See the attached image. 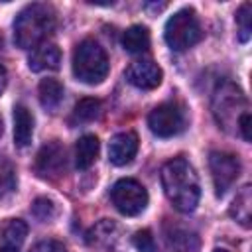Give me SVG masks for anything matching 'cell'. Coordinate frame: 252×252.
Wrapping results in <instances>:
<instances>
[{
  "label": "cell",
  "instance_id": "5bb4252c",
  "mask_svg": "<svg viewBox=\"0 0 252 252\" xmlns=\"http://www.w3.org/2000/svg\"><path fill=\"white\" fill-rule=\"evenodd\" d=\"M28 236V224L22 219H8L0 228V252H18Z\"/></svg>",
  "mask_w": 252,
  "mask_h": 252
},
{
  "label": "cell",
  "instance_id": "44dd1931",
  "mask_svg": "<svg viewBox=\"0 0 252 252\" xmlns=\"http://www.w3.org/2000/svg\"><path fill=\"white\" fill-rule=\"evenodd\" d=\"M100 116V100L98 98H81L75 108H73V116H71V122L73 124H87V122H93Z\"/></svg>",
  "mask_w": 252,
  "mask_h": 252
},
{
  "label": "cell",
  "instance_id": "4fadbf2b",
  "mask_svg": "<svg viewBox=\"0 0 252 252\" xmlns=\"http://www.w3.org/2000/svg\"><path fill=\"white\" fill-rule=\"evenodd\" d=\"M61 65V49L55 43H41L35 49H32V55L28 59V67L33 73H43V71H57Z\"/></svg>",
  "mask_w": 252,
  "mask_h": 252
},
{
  "label": "cell",
  "instance_id": "484cf974",
  "mask_svg": "<svg viewBox=\"0 0 252 252\" xmlns=\"http://www.w3.org/2000/svg\"><path fill=\"white\" fill-rule=\"evenodd\" d=\"M30 252H67V250H65V246H63L61 242H57V240H43V242L35 244Z\"/></svg>",
  "mask_w": 252,
  "mask_h": 252
},
{
  "label": "cell",
  "instance_id": "7a4b0ae2",
  "mask_svg": "<svg viewBox=\"0 0 252 252\" xmlns=\"http://www.w3.org/2000/svg\"><path fill=\"white\" fill-rule=\"evenodd\" d=\"M55 30V14L47 4H30L14 20V41L22 49H35Z\"/></svg>",
  "mask_w": 252,
  "mask_h": 252
},
{
  "label": "cell",
  "instance_id": "5b68a950",
  "mask_svg": "<svg viewBox=\"0 0 252 252\" xmlns=\"http://www.w3.org/2000/svg\"><path fill=\"white\" fill-rule=\"evenodd\" d=\"M110 197H112V203L114 207L126 215V217H136L140 215L146 205H148V191L142 183H138L136 179H118L114 185H112V191H110Z\"/></svg>",
  "mask_w": 252,
  "mask_h": 252
},
{
  "label": "cell",
  "instance_id": "e0dca14e",
  "mask_svg": "<svg viewBox=\"0 0 252 252\" xmlns=\"http://www.w3.org/2000/svg\"><path fill=\"white\" fill-rule=\"evenodd\" d=\"M230 217L240 222L244 228H250L252 224V187L244 185L230 207Z\"/></svg>",
  "mask_w": 252,
  "mask_h": 252
},
{
  "label": "cell",
  "instance_id": "ac0fdd59",
  "mask_svg": "<svg viewBox=\"0 0 252 252\" xmlns=\"http://www.w3.org/2000/svg\"><path fill=\"white\" fill-rule=\"evenodd\" d=\"M122 47L128 53H144L150 47V32L144 26H130L122 33Z\"/></svg>",
  "mask_w": 252,
  "mask_h": 252
},
{
  "label": "cell",
  "instance_id": "2e32d148",
  "mask_svg": "<svg viewBox=\"0 0 252 252\" xmlns=\"http://www.w3.org/2000/svg\"><path fill=\"white\" fill-rule=\"evenodd\" d=\"M98 150H100V144H98V138L94 134H85L77 140L75 144V163L79 169H89L94 159L98 158Z\"/></svg>",
  "mask_w": 252,
  "mask_h": 252
},
{
  "label": "cell",
  "instance_id": "6da1fadb",
  "mask_svg": "<svg viewBox=\"0 0 252 252\" xmlns=\"http://www.w3.org/2000/svg\"><path fill=\"white\" fill-rule=\"evenodd\" d=\"M161 187L165 197L177 211L181 213L195 211L201 197V187H199V177L193 165L185 158H173L163 163Z\"/></svg>",
  "mask_w": 252,
  "mask_h": 252
},
{
  "label": "cell",
  "instance_id": "9a60e30c",
  "mask_svg": "<svg viewBox=\"0 0 252 252\" xmlns=\"http://www.w3.org/2000/svg\"><path fill=\"white\" fill-rule=\"evenodd\" d=\"M33 136V114L28 106L16 104L14 106V144L18 148L30 146Z\"/></svg>",
  "mask_w": 252,
  "mask_h": 252
},
{
  "label": "cell",
  "instance_id": "8992f818",
  "mask_svg": "<svg viewBox=\"0 0 252 252\" xmlns=\"http://www.w3.org/2000/svg\"><path fill=\"white\" fill-rule=\"evenodd\" d=\"M244 106H246V100L234 85L220 87L213 98V112L217 116V122L222 128L238 124V118L246 112Z\"/></svg>",
  "mask_w": 252,
  "mask_h": 252
},
{
  "label": "cell",
  "instance_id": "f546056e",
  "mask_svg": "<svg viewBox=\"0 0 252 252\" xmlns=\"http://www.w3.org/2000/svg\"><path fill=\"white\" fill-rule=\"evenodd\" d=\"M213 252H226V250H220V248H217V250H213Z\"/></svg>",
  "mask_w": 252,
  "mask_h": 252
},
{
  "label": "cell",
  "instance_id": "4316f807",
  "mask_svg": "<svg viewBox=\"0 0 252 252\" xmlns=\"http://www.w3.org/2000/svg\"><path fill=\"white\" fill-rule=\"evenodd\" d=\"M236 126H238V130L242 132V138H244L246 142H250V140H252V130H250V112H248V110L238 118V124H236Z\"/></svg>",
  "mask_w": 252,
  "mask_h": 252
},
{
  "label": "cell",
  "instance_id": "7402d4cb",
  "mask_svg": "<svg viewBox=\"0 0 252 252\" xmlns=\"http://www.w3.org/2000/svg\"><path fill=\"white\" fill-rule=\"evenodd\" d=\"M16 189V169L12 161L0 156V199L10 195Z\"/></svg>",
  "mask_w": 252,
  "mask_h": 252
},
{
  "label": "cell",
  "instance_id": "d4e9b609",
  "mask_svg": "<svg viewBox=\"0 0 252 252\" xmlns=\"http://www.w3.org/2000/svg\"><path fill=\"white\" fill-rule=\"evenodd\" d=\"M132 244L138 252H156V240H154V236L148 228H142V230L134 232Z\"/></svg>",
  "mask_w": 252,
  "mask_h": 252
},
{
  "label": "cell",
  "instance_id": "d6986e66",
  "mask_svg": "<svg viewBox=\"0 0 252 252\" xmlns=\"http://www.w3.org/2000/svg\"><path fill=\"white\" fill-rule=\"evenodd\" d=\"M39 102L47 110H55L63 100V85L57 79H43L37 87Z\"/></svg>",
  "mask_w": 252,
  "mask_h": 252
},
{
  "label": "cell",
  "instance_id": "603a6c76",
  "mask_svg": "<svg viewBox=\"0 0 252 252\" xmlns=\"http://www.w3.org/2000/svg\"><path fill=\"white\" fill-rule=\"evenodd\" d=\"M236 24H238V39L242 43H246L250 39V32H252V4L250 2H244L238 8Z\"/></svg>",
  "mask_w": 252,
  "mask_h": 252
},
{
  "label": "cell",
  "instance_id": "7c38bea8",
  "mask_svg": "<svg viewBox=\"0 0 252 252\" xmlns=\"http://www.w3.org/2000/svg\"><path fill=\"white\" fill-rule=\"evenodd\" d=\"M89 240H91V244H94L106 252H120V248H122L120 226L108 219H104L96 226H93V230L89 232Z\"/></svg>",
  "mask_w": 252,
  "mask_h": 252
},
{
  "label": "cell",
  "instance_id": "ba28073f",
  "mask_svg": "<svg viewBox=\"0 0 252 252\" xmlns=\"http://www.w3.org/2000/svg\"><path fill=\"white\" fill-rule=\"evenodd\" d=\"M209 167H211V175H213V183H215V193L219 197H222L232 187V183L238 179L240 161L234 154L213 152L209 156Z\"/></svg>",
  "mask_w": 252,
  "mask_h": 252
},
{
  "label": "cell",
  "instance_id": "3957f363",
  "mask_svg": "<svg viewBox=\"0 0 252 252\" xmlns=\"http://www.w3.org/2000/svg\"><path fill=\"white\" fill-rule=\"evenodd\" d=\"M73 73L85 85H98L108 75V55L94 39H83L73 51Z\"/></svg>",
  "mask_w": 252,
  "mask_h": 252
},
{
  "label": "cell",
  "instance_id": "9c48e42d",
  "mask_svg": "<svg viewBox=\"0 0 252 252\" xmlns=\"http://www.w3.org/2000/svg\"><path fill=\"white\" fill-rule=\"evenodd\" d=\"M67 167V152L59 140H51L37 152L35 171L43 179H57L63 175Z\"/></svg>",
  "mask_w": 252,
  "mask_h": 252
},
{
  "label": "cell",
  "instance_id": "52a82bcc",
  "mask_svg": "<svg viewBox=\"0 0 252 252\" xmlns=\"http://www.w3.org/2000/svg\"><path fill=\"white\" fill-rule=\"evenodd\" d=\"M148 126L158 138H171L185 128V114L175 102H163L148 114Z\"/></svg>",
  "mask_w": 252,
  "mask_h": 252
},
{
  "label": "cell",
  "instance_id": "cb8c5ba5",
  "mask_svg": "<svg viewBox=\"0 0 252 252\" xmlns=\"http://www.w3.org/2000/svg\"><path fill=\"white\" fill-rule=\"evenodd\" d=\"M32 215H33L37 220H41V222H49V220L55 219L57 207H55V203H53L51 199H47V197H37V199L32 203Z\"/></svg>",
  "mask_w": 252,
  "mask_h": 252
},
{
  "label": "cell",
  "instance_id": "277c9868",
  "mask_svg": "<svg viewBox=\"0 0 252 252\" xmlns=\"http://www.w3.org/2000/svg\"><path fill=\"white\" fill-rule=\"evenodd\" d=\"M201 35H203L201 24L197 20V14L191 8H183L175 12L167 20L165 32H163V37L173 51H185L193 47L195 43H199Z\"/></svg>",
  "mask_w": 252,
  "mask_h": 252
},
{
  "label": "cell",
  "instance_id": "ffe728a7",
  "mask_svg": "<svg viewBox=\"0 0 252 252\" xmlns=\"http://www.w3.org/2000/svg\"><path fill=\"white\" fill-rule=\"evenodd\" d=\"M167 252H199V238L191 230L175 228L167 236Z\"/></svg>",
  "mask_w": 252,
  "mask_h": 252
},
{
  "label": "cell",
  "instance_id": "30bf717a",
  "mask_svg": "<svg viewBox=\"0 0 252 252\" xmlns=\"http://www.w3.org/2000/svg\"><path fill=\"white\" fill-rule=\"evenodd\" d=\"M126 81L130 85H134L136 89H142V91H150V89H156L159 83H161V77H163V71L161 67L152 61V59H138V61H132L124 73Z\"/></svg>",
  "mask_w": 252,
  "mask_h": 252
},
{
  "label": "cell",
  "instance_id": "f1b7e54d",
  "mask_svg": "<svg viewBox=\"0 0 252 252\" xmlns=\"http://www.w3.org/2000/svg\"><path fill=\"white\" fill-rule=\"evenodd\" d=\"M2 130H4V126H2V118H0V136H2Z\"/></svg>",
  "mask_w": 252,
  "mask_h": 252
},
{
  "label": "cell",
  "instance_id": "83f0119b",
  "mask_svg": "<svg viewBox=\"0 0 252 252\" xmlns=\"http://www.w3.org/2000/svg\"><path fill=\"white\" fill-rule=\"evenodd\" d=\"M6 83H8V73H6V69L0 65V94L4 93V89H6Z\"/></svg>",
  "mask_w": 252,
  "mask_h": 252
},
{
  "label": "cell",
  "instance_id": "8fae6325",
  "mask_svg": "<svg viewBox=\"0 0 252 252\" xmlns=\"http://www.w3.org/2000/svg\"><path fill=\"white\" fill-rule=\"evenodd\" d=\"M138 152V136L134 132H120L108 142V159L114 165H126Z\"/></svg>",
  "mask_w": 252,
  "mask_h": 252
}]
</instances>
